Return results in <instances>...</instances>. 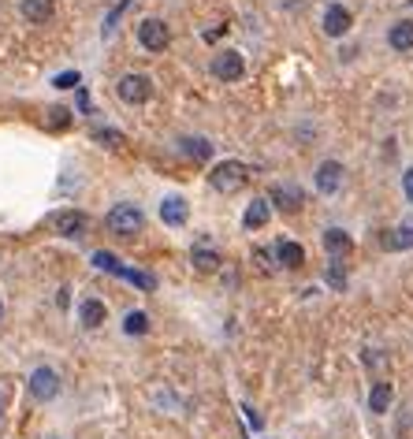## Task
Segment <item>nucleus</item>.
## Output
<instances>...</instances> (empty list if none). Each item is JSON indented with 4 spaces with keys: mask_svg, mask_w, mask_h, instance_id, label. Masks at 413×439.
Masks as SVG:
<instances>
[{
    "mask_svg": "<svg viewBox=\"0 0 413 439\" xmlns=\"http://www.w3.org/2000/svg\"><path fill=\"white\" fill-rule=\"evenodd\" d=\"M116 94H119V100H127V105H145V100L153 97V78L131 71V75H123L116 82Z\"/></svg>",
    "mask_w": 413,
    "mask_h": 439,
    "instance_id": "nucleus-4",
    "label": "nucleus"
},
{
    "mask_svg": "<svg viewBox=\"0 0 413 439\" xmlns=\"http://www.w3.org/2000/svg\"><path fill=\"white\" fill-rule=\"evenodd\" d=\"M0 317H4V301H0Z\"/></svg>",
    "mask_w": 413,
    "mask_h": 439,
    "instance_id": "nucleus-34",
    "label": "nucleus"
},
{
    "mask_svg": "<svg viewBox=\"0 0 413 439\" xmlns=\"http://www.w3.org/2000/svg\"><path fill=\"white\" fill-rule=\"evenodd\" d=\"M105 317H108V309H105V301H100V298H82V306H78V324L82 328L97 332V328L105 324Z\"/></svg>",
    "mask_w": 413,
    "mask_h": 439,
    "instance_id": "nucleus-13",
    "label": "nucleus"
},
{
    "mask_svg": "<svg viewBox=\"0 0 413 439\" xmlns=\"http://www.w3.org/2000/svg\"><path fill=\"white\" fill-rule=\"evenodd\" d=\"M268 205H275L287 216H295V213H301V205H306V194H301L298 186H290V182H275L268 190Z\"/></svg>",
    "mask_w": 413,
    "mask_h": 439,
    "instance_id": "nucleus-8",
    "label": "nucleus"
},
{
    "mask_svg": "<svg viewBox=\"0 0 413 439\" xmlns=\"http://www.w3.org/2000/svg\"><path fill=\"white\" fill-rule=\"evenodd\" d=\"M0 417H4V395H0Z\"/></svg>",
    "mask_w": 413,
    "mask_h": 439,
    "instance_id": "nucleus-33",
    "label": "nucleus"
},
{
    "mask_svg": "<svg viewBox=\"0 0 413 439\" xmlns=\"http://www.w3.org/2000/svg\"><path fill=\"white\" fill-rule=\"evenodd\" d=\"M320 26H324L328 38H343V34H350V26H354L350 8H343V4H328V8H324V15H320Z\"/></svg>",
    "mask_w": 413,
    "mask_h": 439,
    "instance_id": "nucleus-9",
    "label": "nucleus"
},
{
    "mask_svg": "<svg viewBox=\"0 0 413 439\" xmlns=\"http://www.w3.org/2000/svg\"><path fill=\"white\" fill-rule=\"evenodd\" d=\"M388 45L394 52H413V19H399L388 30Z\"/></svg>",
    "mask_w": 413,
    "mask_h": 439,
    "instance_id": "nucleus-16",
    "label": "nucleus"
},
{
    "mask_svg": "<svg viewBox=\"0 0 413 439\" xmlns=\"http://www.w3.org/2000/svg\"><path fill=\"white\" fill-rule=\"evenodd\" d=\"M402 194H406V201L413 205V168L402 171Z\"/></svg>",
    "mask_w": 413,
    "mask_h": 439,
    "instance_id": "nucleus-29",
    "label": "nucleus"
},
{
    "mask_svg": "<svg viewBox=\"0 0 413 439\" xmlns=\"http://www.w3.org/2000/svg\"><path fill=\"white\" fill-rule=\"evenodd\" d=\"M105 227L112 235H123V239H134L138 231L145 227V213L138 205H131V201H119L116 208H108V216H105Z\"/></svg>",
    "mask_w": 413,
    "mask_h": 439,
    "instance_id": "nucleus-2",
    "label": "nucleus"
},
{
    "mask_svg": "<svg viewBox=\"0 0 413 439\" xmlns=\"http://www.w3.org/2000/svg\"><path fill=\"white\" fill-rule=\"evenodd\" d=\"M45 127H49V131H67L71 127V108H49Z\"/></svg>",
    "mask_w": 413,
    "mask_h": 439,
    "instance_id": "nucleus-26",
    "label": "nucleus"
},
{
    "mask_svg": "<svg viewBox=\"0 0 413 439\" xmlns=\"http://www.w3.org/2000/svg\"><path fill=\"white\" fill-rule=\"evenodd\" d=\"M89 138L100 142V145H108V149H119V145H123V134H119L116 127H94V131H89Z\"/></svg>",
    "mask_w": 413,
    "mask_h": 439,
    "instance_id": "nucleus-25",
    "label": "nucleus"
},
{
    "mask_svg": "<svg viewBox=\"0 0 413 439\" xmlns=\"http://www.w3.org/2000/svg\"><path fill=\"white\" fill-rule=\"evenodd\" d=\"M324 279H328V287H332V290H346V268H343V257H332V261H328Z\"/></svg>",
    "mask_w": 413,
    "mask_h": 439,
    "instance_id": "nucleus-23",
    "label": "nucleus"
},
{
    "mask_svg": "<svg viewBox=\"0 0 413 439\" xmlns=\"http://www.w3.org/2000/svg\"><path fill=\"white\" fill-rule=\"evenodd\" d=\"M138 45L145 52H164L171 45V30L164 19H142L138 23Z\"/></svg>",
    "mask_w": 413,
    "mask_h": 439,
    "instance_id": "nucleus-5",
    "label": "nucleus"
},
{
    "mask_svg": "<svg viewBox=\"0 0 413 439\" xmlns=\"http://www.w3.org/2000/svg\"><path fill=\"white\" fill-rule=\"evenodd\" d=\"M391 398H394V387H391L388 380H376L372 391H369V409H372V414H388Z\"/></svg>",
    "mask_w": 413,
    "mask_h": 439,
    "instance_id": "nucleus-20",
    "label": "nucleus"
},
{
    "mask_svg": "<svg viewBox=\"0 0 413 439\" xmlns=\"http://www.w3.org/2000/svg\"><path fill=\"white\" fill-rule=\"evenodd\" d=\"M52 224H56V231L63 239H82V235L89 231V216L78 213V208H60V213L52 216Z\"/></svg>",
    "mask_w": 413,
    "mask_h": 439,
    "instance_id": "nucleus-10",
    "label": "nucleus"
},
{
    "mask_svg": "<svg viewBox=\"0 0 413 439\" xmlns=\"http://www.w3.org/2000/svg\"><path fill=\"white\" fill-rule=\"evenodd\" d=\"M268 216H272V205H268V197H253L250 205H246L242 227H246V231H261V227L268 224Z\"/></svg>",
    "mask_w": 413,
    "mask_h": 439,
    "instance_id": "nucleus-14",
    "label": "nucleus"
},
{
    "mask_svg": "<svg viewBox=\"0 0 413 439\" xmlns=\"http://www.w3.org/2000/svg\"><path fill=\"white\" fill-rule=\"evenodd\" d=\"M134 0H119V4L112 8V12H108V19H105V26H100V34H105V38H112V30H116V23H119V15L127 12V8H131Z\"/></svg>",
    "mask_w": 413,
    "mask_h": 439,
    "instance_id": "nucleus-27",
    "label": "nucleus"
},
{
    "mask_svg": "<svg viewBox=\"0 0 413 439\" xmlns=\"http://www.w3.org/2000/svg\"><path fill=\"white\" fill-rule=\"evenodd\" d=\"M313 182H317L320 194H335V190L343 186V164H339V160H324V164L317 168Z\"/></svg>",
    "mask_w": 413,
    "mask_h": 439,
    "instance_id": "nucleus-12",
    "label": "nucleus"
},
{
    "mask_svg": "<svg viewBox=\"0 0 413 439\" xmlns=\"http://www.w3.org/2000/svg\"><path fill=\"white\" fill-rule=\"evenodd\" d=\"M75 105H78V112H94V100H89V94H86V89H78V94H75Z\"/></svg>",
    "mask_w": 413,
    "mask_h": 439,
    "instance_id": "nucleus-30",
    "label": "nucleus"
},
{
    "mask_svg": "<svg viewBox=\"0 0 413 439\" xmlns=\"http://www.w3.org/2000/svg\"><path fill=\"white\" fill-rule=\"evenodd\" d=\"M94 268L108 272V276H116V279H127V283H134L138 290H145V295H149V290L157 287V279H153L149 272L127 268V264H119V257H112V253H108V250H97V253H94Z\"/></svg>",
    "mask_w": 413,
    "mask_h": 439,
    "instance_id": "nucleus-1",
    "label": "nucleus"
},
{
    "mask_svg": "<svg viewBox=\"0 0 413 439\" xmlns=\"http://www.w3.org/2000/svg\"><path fill=\"white\" fill-rule=\"evenodd\" d=\"M26 387H30V395L38 402H52L60 395V376L56 369H49V365H38V369L30 372V380H26Z\"/></svg>",
    "mask_w": 413,
    "mask_h": 439,
    "instance_id": "nucleus-7",
    "label": "nucleus"
},
{
    "mask_svg": "<svg viewBox=\"0 0 413 439\" xmlns=\"http://www.w3.org/2000/svg\"><path fill=\"white\" fill-rule=\"evenodd\" d=\"M324 250L332 253V257H346V253L354 250V239L343 231V227H328L324 231Z\"/></svg>",
    "mask_w": 413,
    "mask_h": 439,
    "instance_id": "nucleus-18",
    "label": "nucleus"
},
{
    "mask_svg": "<svg viewBox=\"0 0 413 439\" xmlns=\"http://www.w3.org/2000/svg\"><path fill=\"white\" fill-rule=\"evenodd\" d=\"M383 250H391V253L413 250V224H402V227H394V231L383 235Z\"/></svg>",
    "mask_w": 413,
    "mask_h": 439,
    "instance_id": "nucleus-21",
    "label": "nucleus"
},
{
    "mask_svg": "<svg viewBox=\"0 0 413 439\" xmlns=\"http://www.w3.org/2000/svg\"><path fill=\"white\" fill-rule=\"evenodd\" d=\"M275 261H279L283 268H301V264H306V250L290 239H279L275 242Z\"/></svg>",
    "mask_w": 413,
    "mask_h": 439,
    "instance_id": "nucleus-17",
    "label": "nucleus"
},
{
    "mask_svg": "<svg viewBox=\"0 0 413 439\" xmlns=\"http://www.w3.org/2000/svg\"><path fill=\"white\" fill-rule=\"evenodd\" d=\"M190 261H194V268H198V272H216L224 257H220V253H216L209 242H198L194 250H190Z\"/></svg>",
    "mask_w": 413,
    "mask_h": 439,
    "instance_id": "nucleus-19",
    "label": "nucleus"
},
{
    "mask_svg": "<svg viewBox=\"0 0 413 439\" xmlns=\"http://www.w3.org/2000/svg\"><path fill=\"white\" fill-rule=\"evenodd\" d=\"M253 257H257V264H261L264 272H272V253H268V250H257Z\"/></svg>",
    "mask_w": 413,
    "mask_h": 439,
    "instance_id": "nucleus-31",
    "label": "nucleus"
},
{
    "mask_svg": "<svg viewBox=\"0 0 413 439\" xmlns=\"http://www.w3.org/2000/svg\"><path fill=\"white\" fill-rule=\"evenodd\" d=\"M250 182V168L242 160H220L213 171H209V186L220 190V194H235Z\"/></svg>",
    "mask_w": 413,
    "mask_h": 439,
    "instance_id": "nucleus-3",
    "label": "nucleus"
},
{
    "mask_svg": "<svg viewBox=\"0 0 413 439\" xmlns=\"http://www.w3.org/2000/svg\"><path fill=\"white\" fill-rule=\"evenodd\" d=\"M78 82H82L78 71H63V75L52 78V86H56V89H78Z\"/></svg>",
    "mask_w": 413,
    "mask_h": 439,
    "instance_id": "nucleus-28",
    "label": "nucleus"
},
{
    "mask_svg": "<svg viewBox=\"0 0 413 439\" xmlns=\"http://www.w3.org/2000/svg\"><path fill=\"white\" fill-rule=\"evenodd\" d=\"M179 149L187 153L190 160H201V164L213 157V142L209 138H179Z\"/></svg>",
    "mask_w": 413,
    "mask_h": 439,
    "instance_id": "nucleus-22",
    "label": "nucleus"
},
{
    "mask_svg": "<svg viewBox=\"0 0 413 439\" xmlns=\"http://www.w3.org/2000/svg\"><path fill=\"white\" fill-rule=\"evenodd\" d=\"M19 12H23V19H26V23L41 26V23H49V19H52V12H56V0H23Z\"/></svg>",
    "mask_w": 413,
    "mask_h": 439,
    "instance_id": "nucleus-15",
    "label": "nucleus"
},
{
    "mask_svg": "<svg viewBox=\"0 0 413 439\" xmlns=\"http://www.w3.org/2000/svg\"><path fill=\"white\" fill-rule=\"evenodd\" d=\"M67 301H71V290H67V287H60V290H56V306H60V309H67Z\"/></svg>",
    "mask_w": 413,
    "mask_h": 439,
    "instance_id": "nucleus-32",
    "label": "nucleus"
},
{
    "mask_svg": "<svg viewBox=\"0 0 413 439\" xmlns=\"http://www.w3.org/2000/svg\"><path fill=\"white\" fill-rule=\"evenodd\" d=\"M123 332L127 335H145L149 332V317H145L142 309H131V313L123 317Z\"/></svg>",
    "mask_w": 413,
    "mask_h": 439,
    "instance_id": "nucleus-24",
    "label": "nucleus"
},
{
    "mask_svg": "<svg viewBox=\"0 0 413 439\" xmlns=\"http://www.w3.org/2000/svg\"><path fill=\"white\" fill-rule=\"evenodd\" d=\"M160 220L168 227H182L190 220V201L182 197V194H168V197L160 201Z\"/></svg>",
    "mask_w": 413,
    "mask_h": 439,
    "instance_id": "nucleus-11",
    "label": "nucleus"
},
{
    "mask_svg": "<svg viewBox=\"0 0 413 439\" xmlns=\"http://www.w3.org/2000/svg\"><path fill=\"white\" fill-rule=\"evenodd\" d=\"M209 71H213V78H220V82H238L246 75V60H242V52L224 49V52H216V56H213Z\"/></svg>",
    "mask_w": 413,
    "mask_h": 439,
    "instance_id": "nucleus-6",
    "label": "nucleus"
}]
</instances>
